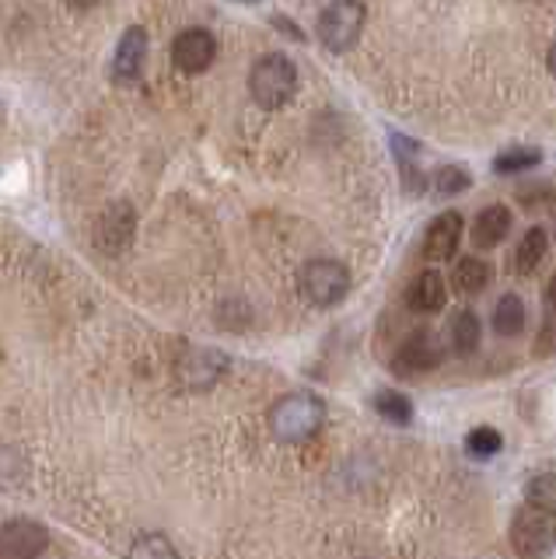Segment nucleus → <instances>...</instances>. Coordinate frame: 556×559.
<instances>
[{
  "mask_svg": "<svg viewBox=\"0 0 556 559\" xmlns=\"http://www.w3.org/2000/svg\"><path fill=\"white\" fill-rule=\"evenodd\" d=\"M364 22H368V11L360 0H333L319 14V39L329 52H346L357 46Z\"/></svg>",
  "mask_w": 556,
  "mask_h": 559,
  "instance_id": "obj_5",
  "label": "nucleus"
},
{
  "mask_svg": "<svg viewBox=\"0 0 556 559\" xmlns=\"http://www.w3.org/2000/svg\"><path fill=\"white\" fill-rule=\"evenodd\" d=\"M469 171L462 168V165H441L438 171L430 175V186H434V192L438 197H459V192H465L469 189Z\"/></svg>",
  "mask_w": 556,
  "mask_h": 559,
  "instance_id": "obj_21",
  "label": "nucleus"
},
{
  "mask_svg": "<svg viewBox=\"0 0 556 559\" xmlns=\"http://www.w3.org/2000/svg\"><path fill=\"white\" fill-rule=\"evenodd\" d=\"M525 497H529V503H535V507H543V511H553L556 514V468L532 476Z\"/></svg>",
  "mask_w": 556,
  "mask_h": 559,
  "instance_id": "obj_22",
  "label": "nucleus"
},
{
  "mask_svg": "<svg viewBox=\"0 0 556 559\" xmlns=\"http://www.w3.org/2000/svg\"><path fill=\"white\" fill-rule=\"evenodd\" d=\"M508 235H511V210L504 203L483 206L473 217V227H469V238H473L476 249H494Z\"/></svg>",
  "mask_w": 556,
  "mask_h": 559,
  "instance_id": "obj_11",
  "label": "nucleus"
},
{
  "mask_svg": "<svg viewBox=\"0 0 556 559\" xmlns=\"http://www.w3.org/2000/svg\"><path fill=\"white\" fill-rule=\"evenodd\" d=\"M326 424V402L311 392H291L273 402L270 409V433L281 444H305Z\"/></svg>",
  "mask_w": 556,
  "mask_h": 559,
  "instance_id": "obj_1",
  "label": "nucleus"
},
{
  "mask_svg": "<svg viewBox=\"0 0 556 559\" xmlns=\"http://www.w3.org/2000/svg\"><path fill=\"white\" fill-rule=\"evenodd\" d=\"M445 357V346L438 340V332L434 329H416L410 336L399 343L395 357H392V371L399 378H410V374H427L434 367L441 364Z\"/></svg>",
  "mask_w": 556,
  "mask_h": 559,
  "instance_id": "obj_6",
  "label": "nucleus"
},
{
  "mask_svg": "<svg viewBox=\"0 0 556 559\" xmlns=\"http://www.w3.org/2000/svg\"><path fill=\"white\" fill-rule=\"evenodd\" d=\"M462 227H465V221H462V214H456V210H445V214L434 217L424 235V259L427 262L456 259L459 241H462Z\"/></svg>",
  "mask_w": 556,
  "mask_h": 559,
  "instance_id": "obj_10",
  "label": "nucleus"
},
{
  "mask_svg": "<svg viewBox=\"0 0 556 559\" xmlns=\"http://www.w3.org/2000/svg\"><path fill=\"white\" fill-rule=\"evenodd\" d=\"M546 63H549V74L556 78V39H553V46H549V57H546Z\"/></svg>",
  "mask_w": 556,
  "mask_h": 559,
  "instance_id": "obj_28",
  "label": "nucleus"
},
{
  "mask_svg": "<svg viewBox=\"0 0 556 559\" xmlns=\"http://www.w3.org/2000/svg\"><path fill=\"white\" fill-rule=\"evenodd\" d=\"M133 231H137V214H133V206H130V203H113V206L102 210V217H98V224H95V241H98V249H102V252L119 255V252H127V249H130Z\"/></svg>",
  "mask_w": 556,
  "mask_h": 559,
  "instance_id": "obj_8",
  "label": "nucleus"
},
{
  "mask_svg": "<svg viewBox=\"0 0 556 559\" xmlns=\"http://www.w3.org/2000/svg\"><path fill=\"white\" fill-rule=\"evenodd\" d=\"M144 60H147V32L141 25H133L123 32V39L116 46V78L123 84H133L141 78Z\"/></svg>",
  "mask_w": 556,
  "mask_h": 559,
  "instance_id": "obj_12",
  "label": "nucleus"
},
{
  "mask_svg": "<svg viewBox=\"0 0 556 559\" xmlns=\"http://www.w3.org/2000/svg\"><path fill=\"white\" fill-rule=\"evenodd\" d=\"M546 252H549V235L543 231V227H529L525 238H521V245H518V252H514V270L521 276L535 273L539 262L546 259Z\"/></svg>",
  "mask_w": 556,
  "mask_h": 559,
  "instance_id": "obj_16",
  "label": "nucleus"
},
{
  "mask_svg": "<svg viewBox=\"0 0 556 559\" xmlns=\"http://www.w3.org/2000/svg\"><path fill=\"white\" fill-rule=\"evenodd\" d=\"M525 329V301L518 294H504L494 308V332L497 336H518Z\"/></svg>",
  "mask_w": 556,
  "mask_h": 559,
  "instance_id": "obj_17",
  "label": "nucleus"
},
{
  "mask_svg": "<svg viewBox=\"0 0 556 559\" xmlns=\"http://www.w3.org/2000/svg\"><path fill=\"white\" fill-rule=\"evenodd\" d=\"M273 22H276V28H284V32L291 35V39H305V35H301V28L287 25V17H273Z\"/></svg>",
  "mask_w": 556,
  "mask_h": 559,
  "instance_id": "obj_26",
  "label": "nucleus"
},
{
  "mask_svg": "<svg viewBox=\"0 0 556 559\" xmlns=\"http://www.w3.org/2000/svg\"><path fill=\"white\" fill-rule=\"evenodd\" d=\"M241 4H256V0H241Z\"/></svg>",
  "mask_w": 556,
  "mask_h": 559,
  "instance_id": "obj_29",
  "label": "nucleus"
},
{
  "mask_svg": "<svg viewBox=\"0 0 556 559\" xmlns=\"http://www.w3.org/2000/svg\"><path fill=\"white\" fill-rule=\"evenodd\" d=\"M392 147H395V157H399V171H403L406 192H421L424 179H421V168H416V144H406L403 136H392Z\"/></svg>",
  "mask_w": 556,
  "mask_h": 559,
  "instance_id": "obj_20",
  "label": "nucleus"
},
{
  "mask_svg": "<svg viewBox=\"0 0 556 559\" xmlns=\"http://www.w3.org/2000/svg\"><path fill=\"white\" fill-rule=\"evenodd\" d=\"M130 559H179V552L165 535H141L133 542Z\"/></svg>",
  "mask_w": 556,
  "mask_h": 559,
  "instance_id": "obj_23",
  "label": "nucleus"
},
{
  "mask_svg": "<svg viewBox=\"0 0 556 559\" xmlns=\"http://www.w3.org/2000/svg\"><path fill=\"white\" fill-rule=\"evenodd\" d=\"M546 308L556 314V273H553V280H549V284H546Z\"/></svg>",
  "mask_w": 556,
  "mask_h": 559,
  "instance_id": "obj_27",
  "label": "nucleus"
},
{
  "mask_svg": "<svg viewBox=\"0 0 556 559\" xmlns=\"http://www.w3.org/2000/svg\"><path fill=\"white\" fill-rule=\"evenodd\" d=\"M298 287L305 294V301L319 308H333L351 290V273L336 259H311L298 273Z\"/></svg>",
  "mask_w": 556,
  "mask_h": 559,
  "instance_id": "obj_4",
  "label": "nucleus"
},
{
  "mask_svg": "<svg viewBox=\"0 0 556 559\" xmlns=\"http://www.w3.org/2000/svg\"><path fill=\"white\" fill-rule=\"evenodd\" d=\"M49 546L46 524L32 518H14L0 528V559H36Z\"/></svg>",
  "mask_w": 556,
  "mask_h": 559,
  "instance_id": "obj_7",
  "label": "nucleus"
},
{
  "mask_svg": "<svg viewBox=\"0 0 556 559\" xmlns=\"http://www.w3.org/2000/svg\"><path fill=\"white\" fill-rule=\"evenodd\" d=\"M465 448H469L473 459H494V454L504 448V437L494 427H476V430H469Z\"/></svg>",
  "mask_w": 556,
  "mask_h": 559,
  "instance_id": "obj_24",
  "label": "nucleus"
},
{
  "mask_svg": "<svg viewBox=\"0 0 556 559\" xmlns=\"http://www.w3.org/2000/svg\"><path fill=\"white\" fill-rule=\"evenodd\" d=\"M543 162V151L539 147H511V151H500L494 157V171L497 175H518V171H529Z\"/></svg>",
  "mask_w": 556,
  "mask_h": 559,
  "instance_id": "obj_18",
  "label": "nucleus"
},
{
  "mask_svg": "<svg viewBox=\"0 0 556 559\" xmlns=\"http://www.w3.org/2000/svg\"><path fill=\"white\" fill-rule=\"evenodd\" d=\"M445 301H448V284H445V276L438 270H424L421 276L413 280V287H410V308L416 314L441 311Z\"/></svg>",
  "mask_w": 556,
  "mask_h": 559,
  "instance_id": "obj_13",
  "label": "nucleus"
},
{
  "mask_svg": "<svg viewBox=\"0 0 556 559\" xmlns=\"http://www.w3.org/2000/svg\"><path fill=\"white\" fill-rule=\"evenodd\" d=\"M298 92V67L284 52H267L249 70V95L263 109H281Z\"/></svg>",
  "mask_w": 556,
  "mask_h": 559,
  "instance_id": "obj_2",
  "label": "nucleus"
},
{
  "mask_svg": "<svg viewBox=\"0 0 556 559\" xmlns=\"http://www.w3.org/2000/svg\"><path fill=\"white\" fill-rule=\"evenodd\" d=\"M217 57V39L206 28H186L176 43H171V60L182 74H203Z\"/></svg>",
  "mask_w": 556,
  "mask_h": 559,
  "instance_id": "obj_9",
  "label": "nucleus"
},
{
  "mask_svg": "<svg viewBox=\"0 0 556 559\" xmlns=\"http://www.w3.org/2000/svg\"><path fill=\"white\" fill-rule=\"evenodd\" d=\"M490 266H486L483 259L476 255H465L456 262V270H451V290H456L459 297H476L486 290V284H490Z\"/></svg>",
  "mask_w": 556,
  "mask_h": 559,
  "instance_id": "obj_14",
  "label": "nucleus"
},
{
  "mask_svg": "<svg viewBox=\"0 0 556 559\" xmlns=\"http://www.w3.org/2000/svg\"><path fill=\"white\" fill-rule=\"evenodd\" d=\"M553 197H556V192L546 182H532L525 189H518V203L525 206V210H543V206L553 203Z\"/></svg>",
  "mask_w": 556,
  "mask_h": 559,
  "instance_id": "obj_25",
  "label": "nucleus"
},
{
  "mask_svg": "<svg viewBox=\"0 0 556 559\" xmlns=\"http://www.w3.org/2000/svg\"><path fill=\"white\" fill-rule=\"evenodd\" d=\"M375 409L386 416L389 424H395V427H403V424H410V419H413V402L403 392H392V389L375 395Z\"/></svg>",
  "mask_w": 556,
  "mask_h": 559,
  "instance_id": "obj_19",
  "label": "nucleus"
},
{
  "mask_svg": "<svg viewBox=\"0 0 556 559\" xmlns=\"http://www.w3.org/2000/svg\"><path fill=\"white\" fill-rule=\"evenodd\" d=\"M511 549L521 559H546L556 549V514L543 507H521L511 518Z\"/></svg>",
  "mask_w": 556,
  "mask_h": 559,
  "instance_id": "obj_3",
  "label": "nucleus"
},
{
  "mask_svg": "<svg viewBox=\"0 0 556 559\" xmlns=\"http://www.w3.org/2000/svg\"><path fill=\"white\" fill-rule=\"evenodd\" d=\"M480 336H483V329H480V319H476V311H469V308H459L456 314L448 319V346L456 349L459 357H469V354H476V346H480Z\"/></svg>",
  "mask_w": 556,
  "mask_h": 559,
  "instance_id": "obj_15",
  "label": "nucleus"
}]
</instances>
